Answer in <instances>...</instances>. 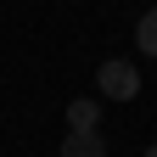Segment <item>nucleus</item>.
<instances>
[{"mask_svg":"<svg viewBox=\"0 0 157 157\" xmlns=\"http://www.w3.org/2000/svg\"><path fill=\"white\" fill-rule=\"evenodd\" d=\"M135 45H140L146 56H157V11H146L140 23H135Z\"/></svg>","mask_w":157,"mask_h":157,"instance_id":"4","label":"nucleus"},{"mask_svg":"<svg viewBox=\"0 0 157 157\" xmlns=\"http://www.w3.org/2000/svg\"><path fill=\"white\" fill-rule=\"evenodd\" d=\"M62 157H107V140H101V129H67V140H62Z\"/></svg>","mask_w":157,"mask_h":157,"instance_id":"2","label":"nucleus"},{"mask_svg":"<svg viewBox=\"0 0 157 157\" xmlns=\"http://www.w3.org/2000/svg\"><path fill=\"white\" fill-rule=\"evenodd\" d=\"M95 118H101L95 101H73V107H67V129H95Z\"/></svg>","mask_w":157,"mask_h":157,"instance_id":"3","label":"nucleus"},{"mask_svg":"<svg viewBox=\"0 0 157 157\" xmlns=\"http://www.w3.org/2000/svg\"><path fill=\"white\" fill-rule=\"evenodd\" d=\"M146 157H157V146H146Z\"/></svg>","mask_w":157,"mask_h":157,"instance_id":"5","label":"nucleus"},{"mask_svg":"<svg viewBox=\"0 0 157 157\" xmlns=\"http://www.w3.org/2000/svg\"><path fill=\"white\" fill-rule=\"evenodd\" d=\"M95 84H101V95H112V101H135V95H140V73L112 56V62L95 67Z\"/></svg>","mask_w":157,"mask_h":157,"instance_id":"1","label":"nucleus"}]
</instances>
